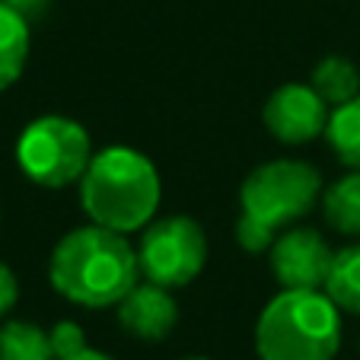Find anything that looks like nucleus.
I'll return each instance as SVG.
<instances>
[{
  "instance_id": "nucleus-1",
  "label": "nucleus",
  "mask_w": 360,
  "mask_h": 360,
  "mask_svg": "<svg viewBox=\"0 0 360 360\" xmlns=\"http://www.w3.org/2000/svg\"><path fill=\"white\" fill-rule=\"evenodd\" d=\"M51 284L70 303L102 309L118 306L141 278V262L124 233L105 226H77L51 252Z\"/></svg>"
},
{
  "instance_id": "nucleus-2",
  "label": "nucleus",
  "mask_w": 360,
  "mask_h": 360,
  "mask_svg": "<svg viewBox=\"0 0 360 360\" xmlns=\"http://www.w3.org/2000/svg\"><path fill=\"white\" fill-rule=\"evenodd\" d=\"M160 172L131 147H105L89 160L80 179V201L93 224L115 233H134L160 207Z\"/></svg>"
},
{
  "instance_id": "nucleus-3",
  "label": "nucleus",
  "mask_w": 360,
  "mask_h": 360,
  "mask_svg": "<svg viewBox=\"0 0 360 360\" xmlns=\"http://www.w3.org/2000/svg\"><path fill=\"white\" fill-rule=\"evenodd\" d=\"M322 195V176L300 160H271L245 176L239 188L236 239L245 252H265L284 226L316 207Z\"/></svg>"
},
{
  "instance_id": "nucleus-4",
  "label": "nucleus",
  "mask_w": 360,
  "mask_h": 360,
  "mask_svg": "<svg viewBox=\"0 0 360 360\" xmlns=\"http://www.w3.org/2000/svg\"><path fill=\"white\" fill-rule=\"evenodd\" d=\"M338 313L326 290H281L259 316L255 351L262 360H335L341 347Z\"/></svg>"
},
{
  "instance_id": "nucleus-5",
  "label": "nucleus",
  "mask_w": 360,
  "mask_h": 360,
  "mask_svg": "<svg viewBox=\"0 0 360 360\" xmlns=\"http://www.w3.org/2000/svg\"><path fill=\"white\" fill-rule=\"evenodd\" d=\"M20 169L41 188H64L70 182H80L93 160L89 134L83 124L70 122L64 115L35 118L22 131L16 143Z\"/></svg>"
},
{
  "instance_id": "nucleus-6",
  "label": "nucleus",
  "mask_w": 360,
  "mask_h": 360,
  "mask_svg": "<svg viewBox=\"0 0 360 360\" xmlns=\"http://www.w3.org/2000/svg\"><path fill=\"white\" fill-rule=\"evenodd\" d=\"M141 274L160 287H185L207 262V239L191 217H163L143 226L137 249Z\"/></svg>"
},
{
  "instance_id": "nucleus-7",
  "label": "nucleus",
  "mask_w": 360,
  "mask_h": 360,
  "mask_svg": "<svg viewBox=\"0 0 360 360\" xmlns=\"http://www.w3.org/2000/svg\"><path fill=\"white\" fill-rule=\"evenodd\" d=\"M335 252L313 226H293L271 243V271L284 290H322Z\"/></svg>"
},
{
  "instance_id": "nucleus-8",
  "label": "nucleus",
  "mask_w": 360,
  "mask_h": 360,
  "mask_svg": "<svg viewBox=\"0 0 360 360\" xmlns=\"http://www.w3.org/2000/svg\"><path fill=\"white\" fill-rule=\"evenodd\" d=\"M328 102L306 83H287L265 102V124L281 143H309L328 128Z\"/></svg>"
},
{
  "instance_id": "nucleus-9",
  "label": "nucleus",
  "mask_w": 360,
  "mask_h": 360,
  "mask_svg": "<svg viewBox=\"0 0 360 360\" xmlns=\"http://www.w3.org/2000/svg\"><path fill=\"white\" fill-rule=\"evenodd\" d=\"M118 322L124 332L141 341H163L176 328L179 309L169 287L160 284H134V290L118 303Z\"/></svg>"
},
{
  "instance_id": "nucleus-10",
  "label": "nucleus",
  "mask_w": 360,
  "mask_h": 360,
  "mask_svg": "<svg viewBox=\"0 0 360 360\" xmlns=\"http://www.w3.org/2000/svg\"><path fill=\"white\" fill-rule=\"evenodd\" d=\"M29 58V20L0 0V89L20 80Z\"/></svg>"
},
{
  "instance_id": "nucleus-11",
  "label": "nucleus",
  "mask_w": 360,
  "mask_h": 360,
  "mask_svg": "<svg viewBox=\"0 0 360 360\" xmlns=\"http://www.w3.org/2000/svg\"><path fill=\"white\" fill-rule=\"evenodd\" d=\"M322 214L341 236H360V169H351L322 195Z\"/></svg>"
},
{
  "instance_id": "nucleus-12",
  "label": "nucleus",
  "mask_w": 360,
  "mask_h": 360,
  "mask_svg": "<svg viewBox=\"0 0 360 360\" xmlns=\"http://www.w3.org/2000/svg\"><path fill=\"white\" fill-rule=\"evenodd\" d=\"M322 290L338 309L360 316V245H347V249L335 252Z\"/></svg>"
},
{
  "instance_id": "nucleus-13",
  "label": "nucleus",
  "mask_w": 360,
  "mask_h": 360,
  "mask_svg": "<svg viewBox=\"0 0 360 360\" xmlns=\"http://www.w3.org/2000/svg\"><path fill=\"white\" fill-rule=\"evenodd\" d=\"M309 86L328 102V105H345L354 96H360V70L354 68L347 58L341 55H328L316 64L313 70V83Z\"/></svg>"
},
{
  "instance_id": "nucleus-14",
  "label": "nucleus",
  "mask_w": 360,
  "mask_h": 360,
  "mask_svg": "<svg viewBox=\"0 0 360 360\" xmlns=\"http://www.w3.org/2000/svg\"><path fill=\"white\" fill-rule=\"evenodd\" d=\"M0 360H55L51 332L32 322L0 326Z\"/></svg>"
},
{
  "instance_id": "nucleus-15",
  "label": "nucleus",
  "mask_w": 360,
  "mask_h": 360,
  "mask_svg": "<svg viewBox=\"0 0 360 360\" xmlns=\"http://www.w3.org/2000/svg\"><path fill=\"white\" fill-rule=\"evenodd\" d=\"M326 137L332 143L335 157L347 169H360V96H354L351 102H345L332 112Z\"/></svg>"
},
{
  "instance_id": "nucleus-16",
  "label": "nucleus",
  "mask_w": 360,
  "mask_h": 360,
  "mask_svg": "<svg viewBox=\"0 0 360 360\" xmlns=\"http://www.w3.org/2000/svg\"><path fill=\"white\" fill-rule=\"evenodd\" d=\"M51 347H55V360L74 357L86 347V338H83V328L77 322H58L51 328Z\"/></svg>"
},
{
  "instance_id": "nucleus-17",
  "label": "nucleus",
  "mask_w": 360,
  "mask_h": 360,
  "mask_svg": "<svg viewBox=\"0 0 360 360\" xmlns=\"http://www.w3.org/2000/svg\"><path fill=\"white\" fill-rule=\"evenodd\" d=\"M16 297H20V284H16V274L10 271L4 262H0V316H7L13 309Z\"/></svg>"
},
{
  "instance_id": "nucleus-18",
  "label": "nucleus",
  "mask_w": 360,
  "mask_h": 360,
  "mask_svg": "<svg viewBox=\"0 0 360 360\" xmlns=\"http://www.w3.org/2000/svg\"><path fill=\"white\" fill-rule=\"evenodd\" d=\"M4 4H10V7L16 10V13H22L26 20H32V16H41L48 7V0H4Z\"/></svg>"
},
{
  "instance_id": "nucleus-19",
  "label": "nucleus",
  "mask_w": 360,
  "mask_h": 360,
  "mask_svg": "<svg viewBox=\"0 0 360 360\" xmlns=\"http://www.w3.org/2000/svg\"><path fill=\"white\" fill-rule=\"evenodd\" d=\"M64 360H115V357H109V354H99V351H93V347H83L80 354H74V357H64Z\"/></svg>"
},
{
  "instance_id": "nucleus-20",
  "label": "nucleus",
  "mask_w": 360,
  "mask_h": 360,
  "mask_svg": "<svg viewBox=\"0 0 360 360\" xmlns=\"http://www.w3.org/2000/svg\"><path fill=\"white\" fill-rule=\"evenodd\" d=\"M188 360H207V357H188Z\"/></svg>"
}]
</instances>
